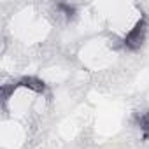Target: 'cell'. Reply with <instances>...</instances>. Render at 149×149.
I'll use <instances>...</instances> for the list:
<instances>
[{
  "label": "cell",
  "instance_id": "3",
  "mask_svg": "<svg viewBox=\"0 0 149 149\" xmlns=\"http://www.w3.org/2000/svg\"><path fill=\"white\" fill-rule=\"evenodd\" d=\"M137 121H139V125H140V130H142V133H144V139H149V111L140 112V114L137 116Z\"/></svg>",
  "mask_w": 149,
  "mask_h": 149
},
{
  "label": "cell",
  "instance_id": "1",
  "mask_svg": "<svg viewBox=\"0 0 149 149\" xmlns=\"http://www.w3.org/2000/svg\"><path fill=\"white\" fill-rule=\"evenodd\" d=\"M146 33H147V23H146V18H140V19L135 23V26L126 33L123 44H125L128 49L135 51V49H139V47L144 44V40H146Z\"/></svg>",
  "mask_w": 149,
  "mask_h": 149
},
{
  "label": "cell",
  "instance_id": "2",
  "mask_svg": "<svg viewBox=\"0 0 149 149\" xmlns=\"http://www.w3.org/2000/svg\"><path fill=\"white\" fill-rule=\"evenodd\" d=\"M16 86L28 88V90H32V91H35V93H42V91L46 90V84H44L40 79H37V77H23Z\"/></svg>",
  "mask_w": 149,
  "mask_h": 149
}]
</instances>
